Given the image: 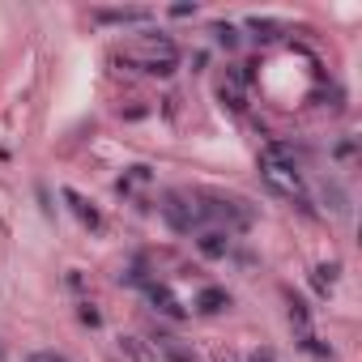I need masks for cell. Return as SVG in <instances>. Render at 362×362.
I'll use <instances>...</instances> for the list:
<instances>
[{"label": "cell", "instance_id": "1", "mask_svg": "<svg viewBox=\"0 0 362 362\" xmlns=\"http://www.w3.org/2000/svg\"><path fill=\"white\" fill-rule=\"evenodd\" d=\"M260 170H264V184H269L277 197H286V201H307V184H303V166H298L294 145H286V141L264 145Z\"/></svg>", "mask_w": 362, "mask_h": 362}, {"label": "cell", "instance_id": "2", "mask_svg": "<svg viewBox=\"0 0 362 362\" xmlns=\"http://www.w3.org/2000/svg\"><path fill=\"white\" fill-rule=\"evenodd\" d=\"M124 60L136 64L141 73L166 77V73H175V64H179V47H175L166 35H145V39H136V43L124 52Z\"/></svg>", "mask_w": 362, "mask_h": 362}]
</instances>
